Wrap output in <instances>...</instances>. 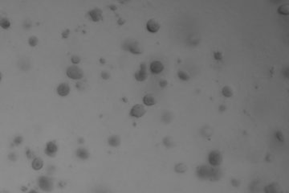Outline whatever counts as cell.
<instances>
[{"label":"cell","instance_id":"obj_11","mask_svg":"<svg viewBox=\"0 0 289 193\" xmlns=\"http://www.w3.org/2000/svg\"><path fill=\"white\" fill-rule=\"evenodd\" d=\"M89 16H91V18L93 19V20H94V21H98V20H101V18H102V14H101V12L98 9L93 10L92 12H89Z\"/></svg>","mask_w":289,"mask_h":193},{"label":"cell","instance_id":"obj_3","mask_svg":"<svg viewBox=\"0 0 289 193\" xmlns=\"http://www.w3.org/2000/svg\"><path fill=\"white\" fill-rule=\"evenodd\" d=\"M39 187H40L41 189L43 190V191H49L51 190L52 189L53 184L51 181L50 179L47 177H41L39 180Z\"/></svg>","mask_w":289,"mask_h":193},{"label":"cell","instance_id":"obj_10","mask_svg":"<svg viewBox=\"0 0 289 193\" xmlns=\"http://www.w3.org/2000/svg\"><path fill=\"white\" fill-rule=\"evenodd\" d=\"M143 102L146 105V106H153L156 103V99L154 96L152 94H147L144 96L143 98Z\"/></svg>","mask_w":289,"mask_h":193},{"label":"cell","instance_id":"obj_18","mask_svg":"<svg viewBox=\"0 0 289 193\" xmlns=\"http://www.w3.org/2000/svg\"><path fill=\"white\" fill-rule=\"evenodd\" d=\"M1 80H2V73H0V81H1Z\"/></svg>","mask_w":289,"mask_h":193},{"label":"cell","instance_id":"obj_2","mask_svg":"<svg viewBox=\"0 0 289 193\" xmlns=\"http://www.w3.org/2000/svg\"><path fill=\"white\" fill-rule=\"evenodd\" d=\"M145 114H146V109L141 104H137L133 106L129 113L130 116L133 118H141Z\"/></svg>","mask_w":289,"mask_h":193},{"label":"cell","instance_id":"obj_6","mask_svg":"<svg viewBox=\"0 0 289 193\" xmlns=\"http://www.w3.org/2000/svg\"><path fill=\"white\" fill-rule=\"evenodd\" d=\"M70 87L67 83H61L57 87V93L60 96H65L69 93Z\"/></svg>","mask_w":289,"mask_h":193},{"label":"cell","instance_id":"obj_17","mask_svg":"<svg viewBox=\"0 0 289 193\" xmlns=\"http://www.w3.org/2000/svg\"><path fill=\"white\" fill-rule=\"evenodd\" d=\"M29 193H38V192H37L35 190H31V191H29Z\"/></svg>","mask_w":289,"mask_h":193},{"label":"cell","instance_id":"obj_9","mask_svg":"<svg viewBox=\"0 0 289 193\" xmlns=\"http://www.w3.org/2000/svg\"><path fill=\"white\" fill-rule=\"evenodd\" d=\"M31 166H32V168H33L34 170H35V171L40 170L41 168L43 167V160H42V158H34L33 161H32V163H31Z\"/></svg>","mask_w":289,"mask_h":193},{"label":"cell","instance_id":"obj_7","mask_svg":"<svg viewBox=\"0 0 289 193\" xmlns=\"http://www.w3.org/2000/svg\"><path fill=\"white\" fill-rule=\"evenodd\" d=\"M146 26H147L148 30L152 33L157 32V31L159 30L160 27L158 23H157L156 20H154V19H150V20H149V21L147 22Z\"/></svg>","mask_w":289,"mask_h":193},{"label":"cell","instance_id":"obj_1","mask_svg":"<svg viewBox=\"0 0 289 193\" xmlns=\"http://www.w3.org/2000/svg\"><path fill=\"white\" fill-rule=\"evenodd\" d=\"M67 75L73 80H80L83 77V72L81 68L76 65H72L68 68L67 69Z\"/></svg>","mask_w":289,"mask_h":193},{"label":"cell","instance_id":"obj_4","mask_svg":"<svg viewBox=\"0 0 289 193\" xmlns=\"http://www.w3.org/2000/svg\"><path fill=\"white\" fill-rule=\"evenodd\" d=\"M57 151H58V147L56 144L55 142H49L47 144L46 149H45V152L47 155L49 156H54L55 154H56Z\"/></svg>","mask_w":289,"mask_h":193},{"label":"cell","instance_id":"obj_8","mask_svg":"<svg viewBox=\"0 0 289 193\" xmlns=\"http://www.w3.org/2000/svg\"><path fill=\"white\" fill-rule=\"evenodd\" d=\"M209 159L211 164H213V165H218V164H219V162H221L222 158L219 153L217 152V151H214V152H212L211 154H210Z\"/></svg>","mask_w":289,"mask_h":193},{"label":"cell","instance_id":"obj_13","mask_svg":"<svg viewBox=\"0 0 289 193\" xmlns=\"http://www.w3.org/2000/svg\"><path fill=\"white\" fill-rule=\"evenodd\" d=\"M10 21H9L7 18H2V19H0V26H1L2 28H8V27H10Z\"/></svg>","mask_w":289,"mask_h":193},{"label":"cell","instance_id":"obj_19","mask_svg":"<svg viewBox=\"0 0 289 193\" xmlns=\"http://www.w3.org/2000/svg\"><path fill=\"white\" fill-rule=\"evenodd\" d=\"M5 193H7V192H5Z\"/></svg>","mask_w":289,"mask_h":193},{"label":"cell","instance_id":"obj_16","mask_svg":"<svg viewBox=\"0 0 289 193\" xmlns=\"http://www.w3.org/2000/svg\"><path fill=\"white\" fill-rule=\"evenodd\" d=\"M37 42H38V40H37V39L35 38V37L33 36V37H31V38L29 39V44L31 45V46H35Z\"/></svg>","mask_w":289,"mask_h":193},{"label":"cell","instance_id":"obj_15","mask_svg":"<svg viewBox=\"0 0 289 193\" xmlns=\"http://www.w3.org/2000/svg\"><path fill=\"white\" fill-rule=\"evenodd\" d=\"M223 93L226 96L229 97V96H231V94H232V91H231V89H230V88H228V87H225L223 90Z\"/></svg>","mask_w":289,"mask_h":193},{"label":"cell","instance_id":"obj_12","mask_svg":"<svg viewBox=\"0 0 289 193\" xmlns=\"http://www.w3.org/2000/svg\"><path fill=\"white\" fill-rule=\"evenodd\" d=\"M76 156L81 159H86L88 157V153L85 149L80 148L76 151Z\"/></svg>","mask_w":289,"mask_h":193},{"label":"cell","instance_id":"obj_5","mask_svg":"<svg viewBox=\"0 0 289 193\" xmlns=\"http://www.w3.org/2000/svg\"><path fill=\"white\" fill-rule=\"evenodd\" d=\"M163 68H164V66H163L162 63L161 61H158V60H155V61L152 62L151 64H150V70H151L152 73L155 74H158L161 73Z\"/></svg>","mask_w":289,"mask_h":193},{"label":"cell","instance_id":"obj_14","mask_svg":"<svg viewBox=\"0 0 289 193\" xmlns=\"http://www.w3.org/2000/svg\"><path fill=\"white\" fill-rule=\"evenodd\" d=\"M120 143V140L116 136H113V137H111L109 139V144L111 145V146H113V147H116L117 145L119 144Z\"/></svg>","mask_w":289,"mask_h":193}]
</instances>
